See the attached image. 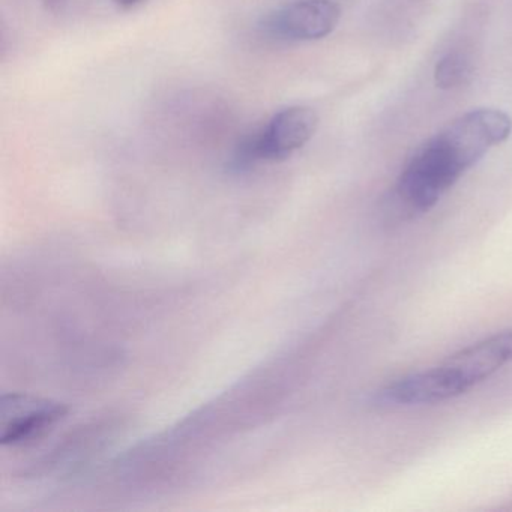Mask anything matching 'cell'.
<instances>
[{
    "label": "cell",
    "instance_id": "obj_1",
    "mask_svg": "<svg viewBox=\"0 0 512 512\" xmlns=\"http://www.w3.org/2000/svg\"><path fill=\"white\" fill-rule=\"evenodd\" d=\"M319 127V116L310 107L293 106L275 113L263 127L242 137L230 157V172L242 173L260 163L286 160L304 148Z\"/></svg>",
    "mask_w": 512,
    "mask_h": 512
},
{
    "label": "cell",
    "instance_id": "obj_2",
    "mask_svg": "<svg viewBox=\"0 0 512 512\" xmlns=\"http://www.w3.org/2000/svg\"><path fill=\"white\" fill-rule=\"evenodd\" d=\"M464 172L466 170L442 143L431 137L404 167L395 187V196L404 211L412 215L427 212Z\"/></svg>",
    "mask_w": 512,
    "mask_h": 512
},
{
    "label": "cell",
    "instance_id": "obj_3",
    "mask_svg": "<svg viewBox=\"0 0 512 512\" xmlns=\"http://www.w3.org/2000/svg\"><path fill=\"white\" fill-rule=\"evenodd\" d=\"M511 134L512 118L508 113L497 109H473L449 122L436 134V139L467 172L490 149L506 142Z\"/></svg>",
    "mask_w": 512,
    "mask_h": 512
},
{
    "label": "cell",
    "instance_id": "obj_4",
    "mask_svg": "<svg viewBox=\"0 0 512 512\" xmlns=\"http://www.w3.org/2000/svg\"><path fill=\"white\" fill-rule=\"evenodd\" d=\"M341 10L334 0H295L263 17V34L281 41H317L337 28Z\"/></svg>",
    "mask_w": 512,
    "mask_h": 512
},
{
    "label": "cell",
    "instance_id": "obj_5",
    "mask_svg": "<svg viewBox=\"0 0 512 512\" xmlns=\"http://www.w3.org/2000/svg\"><path fill=\"white\" fill-rule=\"evenodd\" d=\"M470 389L460 373L445 362L440 367L392 383L379 392L377 400L388 406H421L452 400Z\"/></svg>",
    "mask_w": 512,
    "mask_h": 512
},
{
    "label": "cell",
    "instance_id": "obj_6",
    "mask_svg": "<svg viewBox=\"0 0 512 512\" xmlns=\"http://www.w3.org/2000/svg\"><path fill=\"white\" fill-rule=\"evenodd\" d=\"M4 403V431L0 442L5 446L25 445L43 436L56 422L67 415L64 404L53 401H29L23 395H10Z\"/></svg>",
    "mask_w": 512,
    "mask_h": 512
},
{
    "label": "cell",
    "instance_id": "obj_7",
    "mask_svg": "<svg viewBox=\"0 0 512 512\" xmlns=\"http://www.w3.org/2000/svg\"><path fill=\"white\" fill-rule=\"evenodd\" d=\"M512 362V331L493 335L455 353L446 364L460 373L470 388L493 376L503 365Z\"/></svg>",
    "mask_w": 512,
    "mask_h": 512
},
{
    "label": "cell",
    "instance_id": "obj_8",
    "mask_svg": "<svg viewBox=\"0 0 512 512\" xmlns=\"http://www.w3.org/2000/svg\"><path fill=\"white\" fill-rule=\"evenodd\" d=\"M472 73L469 58L463 53H448L437 61L434 67V83L443 91L464 85Z\"/></svg>",
    "mask_w": 512,
    "mask_h": 512
},
{
    "label": "cell",
    "instance_id": "obj_9",
    "mask_svg": "<svg viewBox=\"0 0 512 512\" xmlns=\"http://www.w3.org/2000/svg\"><path fill=\"white\" fill-rule=\"evenodd\" d=\"M119 8H124V10H131V8H136L137 5L142 4L143 0H113Z\"/></svg>",
    "mask_w": 512,
    "mask_h": 512
}]
</instances>
